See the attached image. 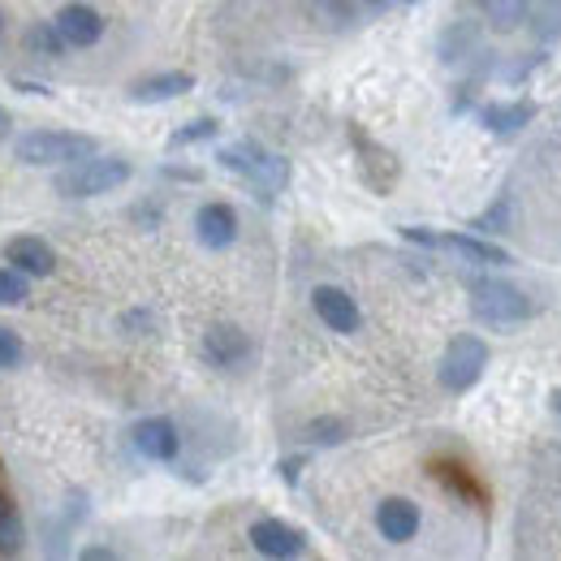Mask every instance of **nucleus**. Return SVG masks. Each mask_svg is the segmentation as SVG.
I'll use <instances>...</instances> for the list:
<instances>
[{
  "label": "nucleus",
  "mask_w": 561,
  "mask_h": 561,
  "mask_svg": "<svg viewBox=\"0 0 561 561\" xmlns=\"http://www.w3.org/2000/svg\"><path fill=\"white\" fill-rule=\"evenodd\" d=\"M130 173H135L130 160H122V156H100V151H95V156H87V160H78V164H66V169L53 178V191H57L61 199H95V195H108V191L126 186Z\"/></svg>",
  "instance_id": "1"
},
{
  "label": "nucleus",
  "mask_w": 561,
  "mask_h": 561,
  "mask_svg": "<svg viewBox=\"0 0 561 561\" xmlns=\"http://www.w3.org/2000/svg\"><path fill=\"white\" fill-rule=\"evenodd\" d=\"M100 142L78 130H26L13 139V160L31 164V169H66L87 156H95Z\"/></svg>",
  "instance_id": "2"
},
{
  "label": "nucleus",
  "mask_w": 561,
  "mask_h": 561,
  "mask_svg": "<svg viewBox=\"0 0 561 561\" xmlns=\"http://www.w3.org/2000/svg\"><path fill=\"white\" fill-rule=\"evenodd\" d=\"M216 160H220L229 173H238L251 191H260V199H273L277 191L289 186V160H285V156H273V151H264L260 142H251V139L220 147Z\"/></svg>",
  "instance_id": "3"
},
{
  "label": "nucleus",
  "mask_w": 561,
  "mask_h": 561,
  "mask_svg": "<svg viewBox=\"0 0 561 561\" xmlns=\"http://www.w3.org/2000/svg\"><path fill=\"white\" fill-rule=\"evenodd\" d=\"M471 316L489 329H518L531 320V298L501 277L471 280Z\"/></svg>",
  "instance_id": "4"
},
{
  "label": "nucleus",
  "mask_w": 561,
  "mask_h": 561,
  "mask_svg": "<svg viewBox=\"0 0 561 561\" xmlns=\"http://www.w3.org/2000/svg\"><path fill=\"white\" fill-rule=\"evenodd\" d=\"M489 358L492 354L484 337H476V333L449 337V346L440 354V367H436L440 389H445V393H467V389H476L480 376H484V367H489Z\"/></svg>",
  "instance_id": "5"
},
{
  "label": "nucleus",
  "mask_w": 561,
  "mask_h": 561,
  "mask_svg": "<svg viewBox=\"0 0 561 561\" xmlns=\"http://www.w3.org/2000/svg\"><path fill=\"white\" fill-rule=\"evenodd\" d=\"M402 238H407V242H420V247H436V251H454V255H462L467 264H489V268L510 264V251H505V247L484 242V238H476V233H432V229H423V225H407Z\"/></svg>",
  "instance_id": "6"
},
{
  "label": "nucleus",
  "mask_w": 561,
  "mask_h": 561,
  "mask_svg": "<svg viewBox=\"0 0 561 561\" xmlns=\"http://www.w3.org/2000/svg\"><path fill=\"white\" fill-rule=\"evenodd\" d=\"M351 147H354V156H358V178L371 186V195H393V186H398V178H402L398 156H393L385 142L371 139L363 126H351Z\"/></svg>",
  "instance_id": "7"
},
{
  "label": "nucleus",
  "mask_w": 561,
  "mask_h": 561,
  "mask_svg": "<svg viewBox=\"0 0 561 561\" xmlns=\"http://www.w3.org/2000/svg\"><path fill=\"white\" fill-rule=\"evenodd\" d=\"M420 505L411 501V496H385L380 505H376V531L389 540V545H411L415 536H420Z\"/></svg>",
  "instance_id": "8"
},
{
  "label": "nucleus",
  "mask_w": 561,
  "mask_h": 561,
  "mask_svg": "<svg viewBox=\"0 0 561 561\" xmlns=\"http://www.w3.org/2000/svg\"><path fill=\"white\" fill-rule=\"evenodd\" d=\"M130 440H135V449H139L147 462H173L178 449H182V432H178V423L164 420V415L139 420L135 423V432H130Z\"/></svg>",
  "instance_id": "9"
},
{
  "label": "nucleus",
  "mask_w": 561,
  "mask_h": 561,
  "mask_svg": "<svg viewBox=\"0 0 561 561\" xmlns=\"http://www.w3.org/2000/svg\"><path fill=\"white\" fill-rule=\"evenodd\" d=\"M199 351H204V358H208L211 367L233 371V367H242L251 358V337L238 324H211L208 333H204V346Z\"/></svg>",
  "instance_id": "10"
},
{
  "label": "nucleus",
  "mask_w": 561,
  "mask_h": 561,
  "mask_svg": "<svg viewBox=\"0 0 561 561\" xmlns=\"http://www.w3.org/2000/svg\"><path fill=\"white\" fill-rule=\"evenodd\" d=\"M53 22H57V31L66 35L70 48H91V44H100V35H104V13H100L95 4H82V0L61 4Z\"/></svg>",
  "instance_id": "11"
},
{
  "label": "nucleus",
  "mask_w": 561,
  "mask_h": 561,
  "mask_svg": "<svg viewBox=\"0 0 561 561\" xmlns=\"http://www.w3.org/2000/svg\"><path fill=\"white\" fill-rule=\"evenodd\" d=\"M251 545H255V553H264V558H302V553H307V536H302L298 527L280 523V518H260V523H251Z\"/></svg>",
  "instance_id": "12"
},
{
  "label": "nucleus",
  "mask_w": 561,
  "mask_h": 561,
  "mask_svg": "<svg viewBox=\"0 0 561 561\" xmlns=\"http://www.w3.org/2000/svg\"><path fill=\"white\" fill-rule=\"evenodd\" d=\"M195 238L208 247V251H225L238 242V211L220 199H211L195 211Z\"/></svg>",
  "instance_id": "13"
},
{
  "label": "nucleus",
  "mask_w": 561,
  "mask_h": 561,
  "mask_svg": "<svg viewBox=\"0 0 561 561\" xmlns=\"http://www.w3.org/2000/svg\"><path fill=\"white\" fill-rule=\"evenodd\" d=\"M4 260H9L18 273H26V277H48V273L57 268V251H53L44 238H35V233L9 238V242H4Z\"/></svg>",
  "instance_id": "14"
},
{
  "label": "nucleus",
  "mask_w": 561,
  "mask_h": 561,
  "mask_svg": "<svg viewBox=\"0 0 561 561\" xmlns=\"http://www.w3.org/2000/svg\"><path fill=\"white\" fill-rule=\"evenodd\" d=\"M311 307H316V316H320L333 333H358V324H363L358 302H354L346 289H337V285H320V289L311 294Z\"/></svg>",
  "instance_id": "15"
},
{
  "label": "nucleus",
  "mask_w": 561,
  "mask_h": 561,
  "mask_svg": "<svg viewBox=\"0 0 561 561\" xmlns=\"http://www.w3.org/2000/svg\"><path fill=\"white\" fill-rule=\"evenodd\" d=\"M195 87V78L186 70H164V73H147L139 82H130V100L135 104H169L178 95H186Z\"/></svg>",
  "instance_id": "16"
},
{
  "label": "nucleus",
  "mask_w": 561,
  "mask_h": 561,
  "mask_svg": "<svg viewBox=\"0 0 561 561\" xmlns=\"http://www.w3.org/2000/svg\"><path fill=\"white\" fill-rule=\"evenodd\" d=\"M480 53V22H449L436 35V57L440 66H462Z\"/></svg>",
  "instance_id": "17"
},
{
  "label": "nucleus",
  "mask_w": 561,
  "mask_h": 561,
  "mask_svg": "<svg viewBox=\"0 0 561 561\" xmlns=\"http://www.w3.org/2000/svg\"><path fill=\"white\" fill-rule=\"evenodd\" d=\"M531 117H536V104H527V100H514V104H489V108L480 113V122L489 126L496 139H514L523 126H531Z\"/></svg>",
  "instance_id": "18"
},
{
  "label": "nucleus",
  "mask_w": 561,
  "mask_h": 561,
  "mask_svg": "<svg viewBox=\"0 0 561 561\" xmlns=\"http://www.w3.org/2000/svg\"><path fill=\"white\" fill-rule=\"evenodd\" d=\"M307 13L320 31H351L358 22V0H307Z\"/></svg>",
  "instance_id": "19"
},
{
  "label": "nucleus",
  "mask_w": 561,
  "mask_h": 561,
  "mask_svg": "<svg viewBox=\"0 0 561 561\" xmlns=\"http://www.w3.org/2000/svg\"><path fill=\"white\" fill-rule=\"evenodd\" d=\"M480 13L496 35H510L518 26H527V13H531V0H480Z\"/></svg>",
  "instance_id": "20"
},
{
  "label": "nucleus",
  "mask_w": 561,
  "mask_h": 561,
  "mask_svg": "<svg viewBox=\"0 0 561 561\" xmlns=\"http://www.w3.org/2000/svg\"><path fill=\"white\" fill-rule=\"evenodd\" d=\"M22 44H26V53L31 57H39V61H57V57H66V35L57 31V22H35L26 35H22Z\"/></svg>",
  "instance_id": "21"
},
{
  "label": "nucleus",
  "mask_w": 561,
  "mask_h": 561,
  "mask_svg": "<svg viewBox=\"0 0 561 561\" xmlns=\"http://www.w3.org/2000/svg\"><path fill=\"white\" fill-rule=\"evenodd\" d=\"M527 26H531V35H536L540 44L561 39V0H531Z\"/></svg>",
  "instance_id": "22"
},
{
  "label": "nucleus",
  "mask_w": 561,
  "mask_h": 561,
  "mask_svg": "<svg viewBox=\"0 0 561 561\" xmlns=\"http://www.w3.org/2000/svg\"><path fill=\"white\" fill-rule=\"evenodd\" d=\"M22 545H26V523H22V514L13 510V501L0 496V558L22 553Z\"/></svg>",
  "instance_id": "23"
},
{
  "label": "nucleus",
  "mask_w": 561,
  "mask_h": 561,
  "mask_svg": "<svg viewBox=\"0 0 561 561\" xmlns=\"http://www.w3.org/2000/svg\"><path fill=\"white\" fill-rule=\"evenodd\" d=\"M302 436L311 440V445H342L346 436H351V427L342 420H333V415H324V420H311L302 427Z\"/></svg>",
  "instance_id": "24"
},
{
  "label": "nucleus",
  "mask_w": 561,
  "mask_h": 561,
  "mask_svg": "<svg viewBox=\"0 0 561 561\" xmlns=\"http://www.w3.org/2000/svg\"><path fill=\"white\" fill-rule=\"evenodd\" d=\"M26 298H31L26 273H18V268H0V307H22Z\"/></svg>",
  "instance_id": "25"
},
{
  "label": "nucleus",
  "mask_w": 561,
  "mask_h": 561,
  "mask_svg": "<svg viewBox=\"0 0 561 561\" xmlns=\"http://www.w3.org/2000/svg\"><path fill=\"white\" fill-rule=\"evenodd\" d=\"M216 122L211 117H199V122H191V126H182V130H173L169 135V147H191V142H204V139H216Z\"/></svg>",
  "instance_id": "26"
},
{
  "label": "nucleus",
  "mask_w": 561,
  "mask_h": 561,
  "mask_svg": "<svg viewBox=\"0 0 561 561\" xmlns=\"http://www.w3.org/2000/svg\"><path fill=\"white\" fill-rule=\"evenodd\" d=\"M471 229H484V233H505L510 229V195H501L484 216L471 220Z\"/></svg>",
  "instance_id": "27"
},
{
  "label": "nucleus",
  "mask_w": 561,
  "mask_h": 561,
  "mask_svg": "<svg viewBox=\"0 0 561 561\" xmlns=\"http://www.w3.org/2000/svg\"><path fill=\"white\" fill-rule=\"evenodd\" d=\"M22 358H26V346H22V337H18L13 329H4V324H0V371H13Z\"/></svg>",
  "instance_id": "28"
},
{
  "label": "nucleus",
  "mask_w": 561,
  "mask_h": 561,
  "mask_svg": "<svg viewBox=\"0 0 561 561\" xmlns=\"http://www.w3.org/2000/svg\"><path fill=\"white\" fill-rule=\"evenodd\" d=\"M298 467H302L298 458H289V462H280V480H285V484H294V480H298Z\"/></svg>",
  "instance_id": "29"
},
{
  "label": "nucleus",
  "mask_w": 561,
  "mask_h": 561,
  "mask_svg": "<svg viewBox=\"0 0 561 561\" xmlns=\"http://www.w3.org/2000/svg\"><path fill=\"white\" fill-rule=\"evenodd\" d=\"M82 558L87 561H104V558H117L113 549H100V545H91V549H82Z\"/></svg>",
  "instance_id": "30"
},
{
  "label": "nucleus",
  "mask_w": 561,
  "mask_h": 561,
  "mask_svg": "<svg viewBox=\"0 0 561 561\" xmlns=\"http://www.w3.org/2000/svg\"><path fill=\"white\" fill-rule=\"evenodd\" d=\"M9 135H13V117H9L4 108H0V142L9 139Z\"/></svg>",
  "instance_id": "31"
},
{
  "label": "nucleus",
  "mask_w": 561,
  "mask_h": 561,
  "mask_svg": "<svg viewBox=\"0 0 561 561\" xmlns=\"http://www.w3.org/2000/svg\"><path fill=\"white\" fill-rule=\"evenodd\" d=\"M367 13H380V9H389V0H358Z\"/></svg>",
  "instance_id": "32"
},
{
  "label": "nucleus",
  "mask_w": 561,
  "mask_h": 561,
  "mask_svg": "<svg viewBox=\"0 0 561 561\" xmlns=\"http://www.w3.org/2000/svg\"><path fill=\"white\" fill-rule=\"evenodd\" d=\"M549 407H553V411H558V415H561V389H553V398H549Z\"/></svg>",
  "instance_id": "33"
},
{
  "label": "nucleus",
  "mask_w": 561,
  "mask_h": 561,
  "mask_svg": "<svg viewBox=\"0 0 561 561\" xmlns=\"http://www.w3.org/2000/svg\"><path fill=\"white\" fill-rule=\"evenodd\" d=\"M0 31H4V13H0Z\"/></svg>",
  "instance_id": "34"
},
{
  "label": "nucleus",
  "mask_w": 561,
  "mask_h": 561,
  "mask_svg": "<svg viewBox=\"0 0 561 561\" xmlns=\"http://www.w3.org/2000/svg\"><path fill=\"white\" fill-rule=\"evenodd\" d=\"M411 4H415V0H411Z\"/></svg>",
  "instance_id": "35"
}]
</instances>
